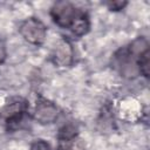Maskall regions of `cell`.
<instances>
[{
    "label": "cell",
    "mask_w": 150,
    "mask_h": 150,
    "mask_svg": "<svg viewBox=\"0 0 150 150\" xmlns=\"http://www.w3.org/2000/svg\"><path fill=\"white\" fill-rule=\"evenodd\" d=\"M27 111V103L21 98L8 102L0 110V121L8 128H13L20 123L23 115Z\"/></svg>",
    "instance_id": "277c9868"
},
{
    "label": "cell",
    "mask_w": 150,
    "mask_h": 150,
    "mask_svg": "<svg viewBox=\"0 0 150 150\" xmlns=\"http://www.w3.org/2000/svg\"><path fill=\"white\" fill-rule=\"evenodd\" d=\"M149 50V43L144 38H137L128 47L120 49L112 57V64L118 73L128 79L139 75L141 56Z\"/></svg>",
    "instance_id": "6da1fadb"
},
{
    "label": "cell",
    "mask_w": 150,
    "mask_h": 150,
    "mask_svg": "<svg viewBox=\"0 0 150 150\" xmlns=\"http://www.w3.org/2000/svg\"><path fill=\"white\" fill-rule=\"evenodd\" d=\"M33 117L41 124H50L57 120L59 109L53 102L45 98H40L35 104Z\"/></svg>",
    "instance_id": "5b68a950"
},
{
    "label": "cell",
    "mask_w": 150,
    "mask_h": 150,
    "mask_svg": "<svg viewBox=\"0 0 150 150\" xmlns=\"http://www.w3.org/2000/svg\"><path fill=\"white\" fill-rule=\"evenodd\" d=\"M21 36L32 45H42L47 36V28L43 22L36 18L26 19L19 28Z\"/></svg>",
    "instance_id": "3957f363"
},
{
    "label": "cell",
    "mask_w": 150,
    "mask_h": 150,
    "mask_svg": "<svg viewBox=\"0 0 150 150\" xmlns=\"http://www.w3.org/2000/svg\"><path fill=\"white\" fill-rule=\"evenodd\" d=\"M105 5L111 11H120V9H123L128 5V2H125V1H108V2H105Z\"/></svg>",
    "instance_id": "ba28073f"
},
{
    "label": "cell",
    "mask_w": 150,
    "mask_h": 150,
    "mask_svg": "<svg viewBox=\"0 0 150 150\" xmlns=\"http://www.w3.org/2000/svg\"><path fill=\"white\" fill-rule=\"evenodd\" d=\"M74 60V49L68 40H61L53 52V62L57 67H69Z\"/></svg>",
    "instance_id": "8992f818"
},
{
    "label": "cell",
    "mask_w": 150,
    "mask_h": 150,
    "mask_svg": "<svg viewBox=\"0 0 150 150\" xmlns=\"http://www.w3.org/2000/svg\"><path fill=\"white\" fill-rule=\"evenodd\" d=\"M6 55H7V52H6V45H5V42L0 39V64L6 60Z\"/></svg>",
    "instance_id": "9c48e42d"
},
{
    "label": "cell",
    "mask_w": 150,
    "mask_h": 150,
    "mask_svg": "<svg viewBox=\"0 0 150 150\" xmlns=\"http://www.w3.org/2000/svg\"><path fill=\"white\" fill-rule=\"evenodd\" d=\"M30 150H52V148L49 146V144L42 139H36L30 145Z\"/></svg>",
    "instance_id": "52a82bcc"
},
{
    "label": "cell",
    "mask_w": 150,
    "mask_h": 150,
    "mask_svg": "<svg viewBox=\"0 0 150 150\" xmlns=\"http://www.w3.org/2000/svg\"><path fill=\"white\" fill-rule=\"evenodd\" d=\"M87 13L80 8H77L74 4L69 1H57L53 5L50 9V16L54 22L67 29H71L74 25Z\"/></svg>",
    "instance_id": "7a4b0ae2"
}]
</instances>
